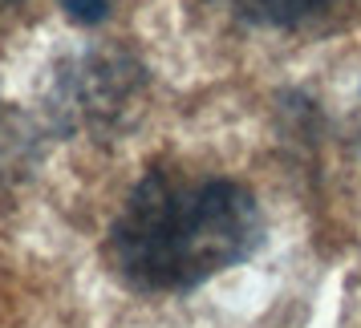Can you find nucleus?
<instances>
[{
    "instance_id": "nucleus-3",
    "label": "nucleus",
    "mask_w": 361,
    "mask_h": 328,
    "mask_svg": "<svg viewBox=\"0 0 361 328\" xmlns=\"http://www.w3.org/2000/svg\"><path fill=\"white\" fill-rule=\"evenodd\" d=\"M61 8L73 20H82V25H98L110 13V0H61Z\"/></svg>"
},
{
    "instance_id": "nucleus-2",
    "label": "nucleus",
    "mask_w": 361,
    "mask_h": 328,
    "mask_svg": "<svg viewBox=\"0 0 361 328\" xmlns=\"http://www.w3.org/2000/svg\"><path fill=\"white\" fill-rule=\"evenodd\" d=\"M219 13L264 33H312L341 20L353 0H212Z\"/></svg>"
},
{
    "instance_id": "nucleus-4",
    "label": "nucleus",
    "mask_w": 361,
    "mask_h": 328,
    "mask_svg": "<svg viewBox=\"0 0 361 328\" xmlns=\"http://www.w3.org/2000/svg\"><path fill=\"white\" fill-rule=\"evenodd\" d=\"M353 126H357V146H361V98H357V114H353Z\"/></svg>"
},
{
    "instance_id": "nucleus-1",
    "label": "nucleus",
    "mask_w": 361,
    "mask_h": 328,
    "mask_svg": "<svg viewBox=\"0 0 361 328\" xmlns=\"http://www.w3.org/2000/svg\"><path fill=\"white\" fill-rule=\"evenodd\" d=\"M264 235L256 195L231 175L163 166L138 179L110 227V263L138 292H191L244 263Z\"/></svg>"
}]
</instances>
